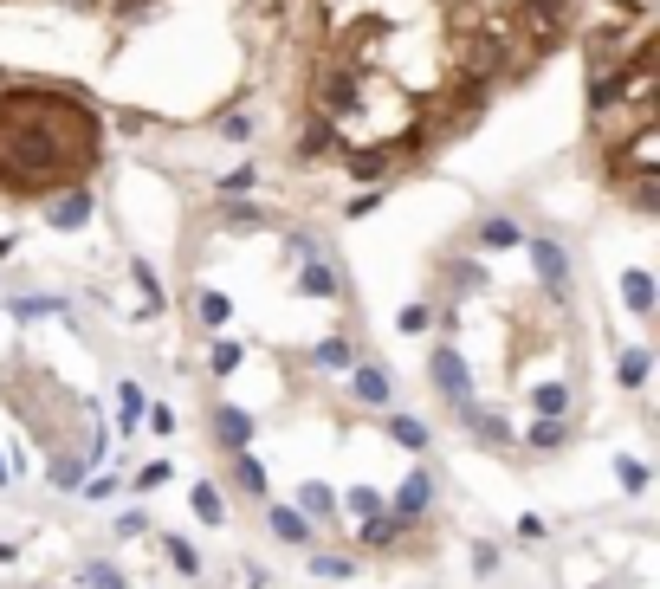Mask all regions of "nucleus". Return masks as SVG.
I'll return each mask as SVG.
<instances>
[{
	"mask_svg": "<svg viewBox=\"0 0 660 589\" xmlns=\"http://www.w3.org/2000/svg\"><path fill=\"white\" fill-rule=\"evenodd\" d=\"M98 162V117L85 98L59 85H7L0 91V188L46 195Z\"/></svg>",
	"mask_w": 660,
	"mask_h": 589,
	"instance_id": "nucleus-2",
	"label": "nucleus"
},
{
	"mask_svg": "<svg viewBox=\"0 0 660 589\" xmlns=\"http://www.w3.org/2000/svg\"><path fill=\"white\" fill-rule=\"evenodd\" d=\"M220 441H227V447H246V441H253V421H246L240 408H220Z\"/></svg>",
	"mask_w": 660,
	"mask_h": 589,
	"instance_id": "nucleus-4",
	"label": "nucleus"
},
{
	"mask_svg": "<svg viewBox=\"0 0 660 589\" xmlns=\"http://www.w3.org/2000/svg\"><path fill=\"white\" fill-rule=\"evenodd\" d=\"M570 0H298L305 117L376 175L460 130L550 52Z\"/></svg>",
	"mask_w": 660,
	"mask_h": 589,
	"instance_id": "nucleus-1",
	"label": "nucleus"
},
{
	"mask_svg": "<svg viewBox=\"0 0 660 589\" xmlns=\"http://www.w3.org/2000/svg\"><path fill=\"white\" fill-rule=\"evenodd\" d=\"M596 117L609 123V162L628 175H641L648 188L654 175V20L648 7H628V39L609 33L596 59Z\"/></svg>",
	"mask_w": 660,
	"mask_h": 589,
	"instance_id": "nucleus-3",
	"label": "nucleus"
},
{
	"mask_svg": "<svg viewBox=\"0 0 660 589\" xmlns=\"http://www.w3.org/2000/svg\"><path fill=\"white\" fill-rule=\"evenodd\" d=\"M356 395H363V402H382V395H389V376H382V369H356Z\"/></svg>",
	"mask_w": 660,
	"mask_h": 589,
	"instance_id": "nucleus-6",
	"label": "nucleus"
},
{
	"mask_svg": "<svg viewBox=\"0 0 660 589\" xmlns=\"http://www.w3.org/2000/svg\"><path fill=\"white\" fill-rule=\"evenodd\" d=\"M272 531H279L285 544H298V538H311V525H305V512H292V505H279L272 512Z\"/></svg>",
	"mask_w": 660,
	"mask_h": 589,
	"instance_id": "nucleus-5",
	"label": "nucleus"
},
{
	"mask_svg": "<svg viewBox=\"0 0 660 589\" xmlns=\"http://www.w3.org/2000/svg\"><path fill=\"white\" fill-rule=\"evenodd\" d=\"M91 583H98V589H123V577H117V570H91Z\"/></svg>",
	"mask_w": 660,
	"mask_h": 589,
	"instance_id": "nucleus-8",
	"label": "nucleus"
},
{
	"mask_svg": "<svg viewBox=\"0 0 660 589\" xmlns=\"http://www.w3.org/2000/svg\"><path fill=\"white\" fill-rule=\"evenodd\" d=\"M195 505H201V518H220V499H214V486H195Z\"/></svg>",
	"mask_w": 660,
	"mask_h": 589,
	"instance_id": "nucleus-7",
	"label": "nucleus"
}]
</instances>
